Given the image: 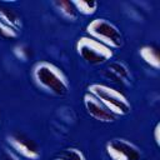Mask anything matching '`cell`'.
Segmentation results:
<instances>
[{"label":"cell","mask_w":160,"mask_h":160,"mask_svg":"<svg viewBox=\"0 0 160 160\" xmlns=\"http://www.w3.org/2000/svg\"><path fill=\"white\" fill-rule=\"evenodd\" d=\"M76 54L90 65H100L112 59L114 50L90 36H80L75 44Z\"/></svg>","instance_id":"277c9868"},{"label":"cell","mask_w":160,"mask_h":160,"mask_svg":"<svg viewBox=\"0 0 160 160\" xmlns=\"http://www.w3.org/2000/svg\"><path fill=\"white\" fill-rule=\"evenodd\" d=\"M54 8L59 11V14L65 18L66 20H70V21H75L78 19V11L75 10L74 5L71 1H68V0H55L52 2Z\"/></svg>","instance_id":"8fae6325"},{"label":"cell","mask_w":160,"mask_h":160,"mask_svg":"<svg viewBox=\"0 0 160 160\" xmlns=\"http://www.w3.org/2000/svg\"><path fill=\"white\" fill-rule=\"evenodd\" d=\"M19 36V32L14 29L9 28L0 20V38L1 39H16Z\"/></svg>","instance_id":"9a60e30c"},{"label":"cell","mask_w":160,"mask_h":160,"mask_svg":"<svg viewBox=\"0 0 160 160\" xmlns=\"http://www.w3.org/2000/svg\"><path fill=\"white\" fill-rule=\"evenodd\" d=\"M54 160H86V156L80 149L76 148H66L61 150Z\"/></svg>","instance_id":"4fadbf2b"},{"label":"cell","mask_w":160,"mask_h":160,"mask_svg":"<svg viewBox=\"0 0 160 160\" xmlns=\"http://www.w3.org/2000/svg\"><path fill=\"white\" fill-rule=\"evenodd\" d=\"M0 20L8 25L9 28L14 29L15 31L19 32V30H21L22 28V21H21V18L19 16V14L12 10L11 8L9 6H5V5H0Z\"/></svg>","instance_id":"30bf717a"},{"label":"cell","mask_w":160,"mask_h":160,"mask_svg":"<svg viewBox=\"0 0 160 160\" xmlns=\"http://www.w3.org/2000/svg\"><path fill=\"white\" fill-rule=\"evenodd\" d=\"M85 30L88 36L100 41L111 50L120 49L122 46V35L119 28L108 19L96 18L86 25Z\"/></svg>","instance_id":"3957f363"},{"label":"cell","mask_w":160,"mask_h":160,"mask_svg":"<svg viewBox=\"0 0 160 160\" xmlns=\"http://www.w3.org/2000/svg\"><path fill=\"white\" fill-rule=\"evenodd\" d=\"M0 124H1V112H0Z\"/></svg>","instance_id":"ac0fdd59"},{"label":"cell","mask_w":160,"mask_h":160,"mask_svg":"<svg viewBox=\"0 0 160 160\" xmlns=\"http://www.w3.org/2000/svg\"><path fill=\"white\" fill-rule=\"evenodd\" d=\"M6 142L9 148L28 160H38L41 155L39 145L28 135L21 132H12L6 136Z\"/></svg>","instance_id":"8992f818"},{"label":"cell","mask_w":160,"mask_h":160,"mask_svg":"<svg viewBox=\"0 0 160 160\" xmlns=\"http://www.w3.org/2000/svg\"><path fill=\"white\" fill-rule=\"evenodd\" d=\"M78 14H81L84 16H91L98 11L99 4L96 1H88V0H75L71 1Z\"/></svg>","instance_id":"7c38bea8"},{"label":"cell","mask_w":160,"mask_h":160,"mask_svg":"<svg viewBox=\"0 0 160 160\" xmlns=\"http://www.w3.org/2000/svg\"><path fill=\"white\" fill-rule=\"evenodd\" d=\"M4 155H5L6 160H22V158L20 155H18L15 151H12L11 149H5Z\"/></svg>","instance_id":"2e32d148"},{"label":"cell","mask_w":160,"mask_h":160,"mask_svg":"<svg viewBox=\"0 0 160 160\" xmlns=\"http://www.w3.org/2000/svg\"><path fill=\"white\" fill-rule=\"evenodd\" d=\"M159 132H160V124L156 122V125H155V128H154V131H152L154 141H155L156 146H160V135H159Z\"/></svg>","instance_id":"e0dca14e"},{"label":"cell","mask_w":160,"mask_h":160,"mask_svg":"<svg viewBox=\"0 0 160 160\" xmlns=\"http://www.w3.org/2000/svg\"><path fill=\"white\" fill-rule=\"evenodd\" d=\"M105 152L110 160H142L140 149L128 139L115 138L105 144Z\"/></svg>","instance_id":"5b68a950"},{"label":"cell","mask_w":160,"mask_h":160,"mask_svg":"<svg viewBox=\"0 0 160 160\" xmlns=\"http://www.w3.org/2000/svg\"><path fill=\"white\" fill-rule=\"evenodd\" d=\"M31 78L35 85L51 95L62 96L69 90V79L66 74L55 64L41 60L34 64Z\"/></svg>","instance_id":"6da1fadb"},{"label":"cell","mask_w":160,"mask_h":160,"mask_svg":"<svg viewBox=\"0 0 160 160\" xmlns=\"http://www.w3.org/2000/svg\"><path fill=\"white\" fill-rule=\"evenodd\" d=\"M88 92L99 99L115 116H125L131 111V105L128 98L115 88L96 82L88 86Z\"/></svg>","instance_id":"7a4b0ae2"},{"label":"cell","mask_w":160,"mask_h":160,"mask_svg":"<svg viewBox=\"0 0 160 160\" xmlns=\"http://www.w3.org/2000/svg\"><path fill=\"white\" fill-rule=\"evenodd\" d=\"M12 52L21 61H28L32 58V49L26 44H18L16 46H14Z\"/></svg>","instance_id":"5bb4252c"},{"label":"cell","mask_w":160,"mask_h":160,"mask_svg":"<svg viewBox=\"0 0 160 160\" xmlns=\"http://www.w3.org/2000/svg\"><path fill=\"white\" fill-rule=\"evenodd\" d=\"M108 72L110 76H112L116 81L120 84L128 85L131 81V75L128 69V66L121 61H112L108 66Z\"/></svg>","instance_id":"ba28073f"},{"label":"cell","mask_w":160,"mask_h":160,"mask_svg":"<svg viewBox=\"0 0 160 160\" xmlns=\"http://www.w3.org/2000/svg\"><path fill=\"white\" fill-rule=\"evenodd\" d=\"M82 101H84V106H85L86 112L92 119H95V120H98L100 122H106V124L115 121L116 116L112 115L109 111V109L99 99H96L92 94H90V92L84 94Z\"/></svg>","instance_id":"52a82bcc"},{"label":"cell","mask_w":160,"mask_h":160,"mask_svg":"<svg viewBox=\"0 0 160 160\" xmlns=\"http://www.w3.org/2000/svg\"><path fill=\"white\" fill-rule=\"evenodd\" d=\"M139 56L142 59L145 64H148L150 68L158 70L160 68V56H159V49L155 45H144L139 49Z\"/></svg>","instance_id":"9c48e42d"}]
</instances>
